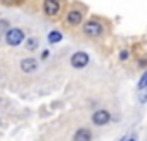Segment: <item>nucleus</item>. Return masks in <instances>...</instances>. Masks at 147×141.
Here are the masks:
<instances>
[{
	"mask_svg": "<svg viewBox=\"0 0 147 141\" xmlns=\"http://www.w3.org/2000/svg\"><path fill=\"white\" fill-rule=\"evenodd\" d=\"M126 141H137V139H133V138H131V139H126Z\"/></svg>",
	"mask_w": 147,
	"mask_h": 141,
	"instance_id": "obj_16",
	"label": "nucleus"
},
{
	"mask_svg": "<svg viewBox=\"0 0 147 141\" xmlns=\"http://www.w3.org/2000/svg\"><path fill=\"white\" fill-rule=\"evenodd\" d=\"M111 120V114L107 112V110H97L94 115H92V122L95 124V126H104V124H107Z\"/></svg>",
	"mask_w": 147,
	"mask_h": 141,
	"instance_id": "obj_7",
	"label": "nucleus"
},
{
	"mask_svg": "<svg viewBox=\"0 0 147 141\" xmlns=\"http://www.w3.org/2000/svg\"><path fill=\"white\" fill-rule=\"evenodd\" d=\"M4 5H19V4H23L24 0H0Z\"/></svg>",
	"mask_w": 147,
	"mask_h": 141,
	"instance_id": "obj_13",
	"label": "nucleus"
},
{
	"mask_svg": "<svg viewBox=\"0 0 147 141\" xmlns=\"http://www.w3.org/2000/svg\"><path fill=\"white\" fill-rule=\"evenodd\" d=\"M19 67H21V70H23V72L30 74V72H35V70L38 69V62H36L33 57H28V59H23V60H21Z\"/></svg>",
	"mask_w": 147,
	"mask_h": 141,
	"instance_id": "obj_6",
	"label": "nucleus"
},
{
	"mask_svg": "<svg viewBox=\"0 0 147 141\" xmlns=\"http://www.w3.org/2000/svg\"><path fill=\"white\" fill-rule=\"evenodd\" d=\"M147 88V70H145V74L140 78V81H138V90H145Z\"/></svg>",
	"mask_w": 147,
	"mask_h": 141,
	"instance_id": "obj_12",
	"label": "nucleus"
},
{
	"mask_svg": "<svg viewBox=\"0 0 147 141\" xmlns=\"http://www.w3.org/2000/svg\"><path fill=\"white\" fill-rule=\"evenodd\" d=\"M119 59H121V60H126V59H128V50H121Z\"/></svg>",
	"mask_w": 147,
	"mask_h": 141,
	"instance_id": "obj_14",
	"label": "nucleus"
},
{
	"mask_svg": "<svg viewBox=\"0 0 147 141\" xmlns=\"http://www.w3.org/2000/svg\"><path fill=\"white\" fill-rule=\"evenodd\" d=\"M66 21H67L69 26H80L82 21H83V12H82L80 9H71V11L67 12Z\"/></svg>",
	"mask_w": 147,
	"mask_h": 141,
	"instance_id": "obj_5",
	"label": "nucleus"
},
{
	"mask_svg": "<svg viewBox=\"0 0 147 141\" xmlns=\"http://www.w3.org/2000/svg\"><path fill=\"white\" fill-rule=\"evenodd\" d=\"M9 26H11V24H9L7 19H0V36H5V33L11 29Z\"/></svg>",
	"mask_w": 147,
	"mask_h": 141,
	"instance_id": "obj_11",
	"label": "nucleus"
},
{
	"mask_svg": "<svg viewBox=\"0 0 147 141\" xmlns=\"http://www.w3.org/2000/svg\"><path fill=\"white\" fill-rule=\"evenodd\" d=\"M24 40H26L24 31L19 29V28H11V29L5 33V43L11 45V47H18V45H21Z\"/></svg>",
	"mask_w": 147,
	"mask_h": 141,
	"instance_id": "obj_1",
	"label": "nucleus"
},
{
	"mask_svg": "<svg viewBox=\"0 0 147 141\" xmlns=\"http://www.w3.org/2000/svg\"><path fill=\"white\" fill-rule=\"evenodd\" d=\"M88 62H90V57H88L87 52H76L71 57V65L75 69H83V67L88 65Z\"/></svg>",
	"mask_w": 147,
	"mask_h": 141,
	"instance_id": "obj_4",
	"label": "nucleus"
},
{
	"mask_svg": "<svg viewBox=\"0 0 147 141\" xmlns=\"http://www.w3.org/2000/svg\"><path fill=\"white\" fill-rule=\"evenodd\" d=\"M83 33H85L87 36L97 38V36H100V35L104 33V26H102V23H99L97 19H90V21H87V23L83 24Z\"/></svg>",
	"mask_w": 147,
	"mask_h": 141,
	"instance_id": "obj_2",
	"label": "nucleus"
},
{
	"mask_svg": "<svg viewBox=\"0 0 147 141\" xmlns=\"http://www.w3.org/2000/svg\"><path fill=\"white\" fill-rule=\"evenodd\" d=\"M47 38H49V41H50V43H59V41L62 40V35H61L59 31H50Z\"/></svg>",
	"mask_w": 147,
	"mask_h": 141,
	"instance_id": "obj_10",
	"label": "nucleus"
},
{
	"mask_svg": "<svg viewBox=\"0 0 147 141\" xmlns=\"http://www.w3.org/2000/svg\"><path fill=\"white\" fill-rule=\"evenodd\" d=\"M145 100H147V96H145V98H144V100H142V102H145Z\"/></svg>",
	"mask_w": 147,
	"mask_h": 141,
	"instance_id": "obj_17",
	"label": "nucleus"
},
{
	"mask_svg": "<svg viewBox=\"0 0 147 141\" xmlns=\"http://www.w3.org/2000/svg\"><path fill=\"white\" fill-rule=\"evenodd\" d=\"M42 9H43L45 16L55 17V16L61 12V0H43Z\"/></svg>",
	"mask_w": 147,
	"mask_h": 141,
	"instance_id": "obj_3",
	"label": "nucleus"
},
{
	"mask_svg": "<svg viewBox=\"0 0 147 141\" xmlns=\"http://www.w3.org/2000/svg\"><path fill=\"white\" fill-rule=\"evenodd\" d=\"M49 53H50L49 50H43V52H42V59H47V57H49Z\"/></svg>",
	"mask_w": 147,
	"mask_h": 141,
	"instance_id": "obj_15",
	"label": "nucleus"
},
{
	"mask_svg": "<svg viewBox=\"0 0 147 141\" xmlns=\"http://www.w3.org/2000/svg\"><path fill=\"white\" fill-rule=\"evenodd\" d=\"M24 43H26V48H28V50H36V48H38V38H36V36L26 38Z\"/></svg>",
	"mask_w": 147,
	"mask_h": 141,
	"instance_id": "obj_9",
	"label": "nucleus"
},
{
	"mask_svg": "<svg viewBox=\"0 0 147 141\" xmlns=\"http://www.w3.org/2000/svg\"><path fill=\"white\" fill-rule=\"evenodd\" d=\"M92 139V132L87 127H82L75 132V141H90Z\"/></svg>",
	"mask_w": 147,
	"mask_h": 141,
	"instance_id": "obj_8",
	"label": "nucleus"
}]
</instances>
